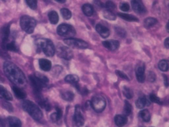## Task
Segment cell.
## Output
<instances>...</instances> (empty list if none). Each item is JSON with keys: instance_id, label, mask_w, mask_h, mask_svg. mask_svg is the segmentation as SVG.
Returning a JSON list of instances; mask_svg holds the SVG:
<instances>
[{"instance_id": "1", "label": "cell", "mask_w": 169, "mask_h": 127, "mask_svg": "<svg viewBox=\"0 0 169 127\" xmlns=\"http://www.w3.org/2000/svg\"><path fill=\"white\" fill-rule=\"evenodd\" d=\"M3 69L5 74L11 82L17 85H25L26 80L24 73L14 64L5 62L3 64Z\"/></svg>"}, {"instance_id": "2", "label": "cell", "mask_w": 169, "mask_h": 127, "mask_svg": "<svg viewBox=\"0 0 169 127\" xmlns=\"http://www.w3.org/2000/svg\"><path fill=\"white\" fill-rule=\"evenodd\" d=\"M35 93H40L42 89L46 87L49 82V79L43 75L37 74L32 75L29 77Z\"/></svg>"}, {"instance_id": "3", "label": "cell", "mask_w": 169, "mask_h": 127, "mask_svg": "<svg viewBox=\"0 0 169 127\" xmlns=\"http://www.w3.org/2000/svg\"><path fill=\"white\" fill-rule=\"evenodd\" d=\"M22 107L34 120L39 121L43 117V113L35 104L28 100H25L22 104Z\"/></svg>"}, {"instance_id": "4", "label": "cell", "mask_w": 169, "mask_h": 127, "mask_svg": "<svg viewBox=\"0 0 169 127\" xmlns=\"http://www.w3.org/2000/svg\"><path fill=\"white\" fill-rule=\"evenodd\" d=\"M36 43L38 49L42 50L46 56L52 57L54 55L56 49L53 43L50 40L39 39L36 40Z\"/></svg>"}, {"instance_id": "5", "label": "cell", "mask_w": 169, "mask_h": 127, "mask_svg": "<svg viewBox=\"0 0 169 127\" xmlns=\"http://www.w3.org/2000/svg\"><path fill=\"white\" fill-rule=\"evenodd\" d=\"M37 24L35 20L28 16H23L21 17L20 25L22 29L28 34L32 33Z\"/></svg>"}, {"instance_id": "6", "label": "cell", "mask_w": 169, "mask_h": 127, "mask_svg": "<svg viewBox=\"0 0 169 127\" xmlns=\"http://www.w3.org/2000/svg\"><path fill=\"white\" fill-rule=\"evenodd\" d=\"M57 31L60 36L67 38H72L76 34L74 28L72 25L66 24H62L58 26Z\"/></svg>"}, {"instance_id": "7", "label": "cell", "mask_w": 169, "mask_h": 127, "mask_svg": "<svg viewBox=\"0 0 169 127\" xmlns=\"http://www.w3.org/2000/svg\"><path fill=\"white\" fill-rule=\"evenodd\" d=\"M90 102L91 107L97 113H101L105 109L106 101L102 96L96 95L93 97Z\"/></svg>"}, {"instance_id": "8", "label": "cell", "mask_w": 169, "mask_h": 127, "mask_svg": "<svg viewBox=\"0 0 169 127\" xmlns=\"http://www.w3.org/2000/svg\"><path fill=\"white\" fill-rule=\"evenodd\" d=\"M64 42L69 47L73 48L84 49L88 47V44L82 40L72 38L64 40Z\"/></svg>"}, {"instance_id": "9", "label": "cell", "mask_w": 169, "mask_h": 127, "mask_svg": "<svg viewBox=\"0 0 169 127\" xmlns=\"http://www.w3.org/2000/svg\"><path fill=\"white\" fill-rule=\"evenodd\" d=\"M56 51L57 56L61 58L70 60L73 58V54L72 50L63 45H58Z\"/></svg>"}, {"instance_id": "10", "label": "cell", "mask_w": 169, "mask_h": 127, "mask_svg": "<svg viewBox=\"0 0 169 127\" xmlns=\"http://www.w3.org/2000/svg\"><path fill=\"white\" fill-rule=\"evenodd\" d=\"M73 119L75 125L77 126H82L84 124V118L81 113L80 107L78 105L75 106Z\"/></svg>"}, {"instance_id": "11", "label": "cell", "mask_w": 169, "mask_h": 127, "mask_svg": "<svg viewBox=\"0 0 169 127\" xmlns=\"http://www.w3.org/2000/svg\"><path fill=\"white\" fill-rule=\"evenodd\" d=\"M131 5L133 11L139 14L146 13L147 10L142 0H132Z\"/></svg>"}, {"instance_id": "12", "label": "cell", "mask_w": 169, "mask_h": 127, "mask_svg": "<svg viewBox=\"0 0 169 127\" xmlns=\"http://www.w3.org/2000/svg\"><path fill=\"white\" fill-rule=\"evenodd\" d=\"M10 26L6 25L0 29V38L2 40V47L4 50L5 49L7 41L10 33Z\"/></svg>"}, {"instance_id": "13", "label": "cell", "mask_w": 169, "mask_h": 127, "mask_svg": "<svg viewBox=\"0 0 169 127\" xmlns=\"http://www.w3.org/2000/svg\"><path fill=\"white\" fill-rule=\"evenodd\" d=\"M36 95V99L39 105L46 111H49L51 110V107L48 100L40 94V93H35Z\"/></svg>"}, {"instance_id": "14", "label": "cell", "mask_w": 169, "mask_h": 127, "mask_svg": "<svg viewBox=\"0 0 169 127\" xmlns=\"http://www.w3.org/2000/svg\"><path fill=\"white\" fill-rule=\"evenodd\" d=\"M104 47L107 49L112 51H114L118 49L120 47L119 42L117 40H107L102 42Z\"/></svg>"}, {"instance_id": "15", "label": "cell", "mask_w": 169, "mask_h": 127, "mask_svg": "<svg viewBox=\"0 0 169 127\" xmlns=\"http://www.w3.org/2000/svg\"><path fill=\"white\" fill-rule=\"evenodd\" d=\"M145 68L144 65H142L137 67L136 70V75L138 81L140 83H143L145 80Z\"/></svg>"}, {"instance_id": "16", "label": "cell", "mask_w": 169, "mask_h": 127, "mask_svg": "<svg viewBox=\"0 0 169 127\" xmlns=\"http://www.w3.org/2000/svg\"><path fill=\"white\" fill-rule=\"evenodd\" d=\"M96 29L97 32L103 38H107L110 35V32L108 28L101 24H97Z\"/></svg>"}, {"instance_id": "17", "label": "cell", "mask_w": 169, "mask_h": 127, "mask_svg": "<svg viewBox=\"0 0 169 127\" xmlns=\"http://www.w3.org/2000/svg\"><path fill=\"white\" fill-rule=\"evenodd\" d=\"M39 64L40 68L44 71H50L51 69V62L48 59H40L39 60Z\"/></svg>"}, {"instance_id": "18", "label": "cell", "mask_w": 169, "mask_h": 127, "mask_svg": "<svg viewBox=\"0 0 169 127\" xmlns=\"http://www.w3.org/2000/svg\"><path fill=\"white\" fill-rule=\"evenodd\" d=\"M128 119L125 115L121 114H117L114 118V122L116 125L119 127L125 125L127 122Z\"/></svg>"}, {"instance_id": "19", "label": "cell", "mask_w": 169, "mask_h": 127, "mask_svg": "<svg viewBox=\"0 0 169 127\" xmlns=\"http://www.w3.org/2000/svg\"><path fill=\"white\" fill-rule=\"evenodd\" d=\"M0 98L4 99L7 100H13V97L10 92L4 86L0 85Z\"/></svg>"}, {"instance_id": "20", "label": "cell", "mask_w": 169, "mask_h": 127, "mask_svg": "<svg viewBox=\"0 0 169 127\" xmlns=\"http://www.w3.org/2000/svg\"><path fill=\"white\" fill-rule=\"evenodd\" d=\"M12 90L16 97L19 99H24L27 96L26 92L16 86H13Z\"/></svg>"}, {"instance_id": "21", "label": "cell", "mask_w": 169, "mask_h": 127, "mask_svg": "<svg viewBox=\"0 0 169 127\" xmlns=\"http://www.w3.org/2000/svg\"><path fill=\"white\" fill-rule=\"evenodd\" d=\"M8 123L11 127H19L22 126L21 120L15 117L9 116L7 119Z\"/></svg>"}, {"instance_id": "22", "label": "cell", "mask_w": 169, "mask_h": 127, "mask_svg": "<svg viewBox=\"0 0 169 127\" xmlns=\"http://www.w3.org/2000/svg\"><path fill=\"white\" fill-rule=\"evenodd\" d=\"M118 15L121 18L129 22H138L139 20L137 17L132 15L118 13Z\"/></svg>"}, {"instance_id": "23", "label": "cell", "mask_w": 169, "mask_h": 127, "mask_svg": "<svg viewBox=\"0 0 169 127\" xmlns=\"http://www.w3.org/2000/svg\"><path fill=\"white\" fill-rule=\"evenodd\" d=\"M49 19L51 24L56 25L59 21V17L57 13L55 11H52L48 14Z\"/></svg>"}, {"instance_id": "24", "label": "cell", "mask_w": 169, "mask_h": 127, "mask_svg": "<svg viewBox=\"0 0 169 127\" xmlns=\"http://www.w3.org/2000/svg\"><path fill=\"white\" fill-rule=\"evenodd\" d=\"M62 99L67 101L70 102L73 100L74 98V94L71 91H63L61 93Z\"/></svg>"}, {"instance_id": "25", "label": "cell", "mask_w": 169, "mask_h": 127, "mask_svg": "<svg viewBox=\"0 0 169 127\" xmlns=\"http://www.w3.org/2000/svg\"><path fill=\"white\" fill-rule=\"evenodd\" d=\"M82 10L84 14L88 17L92 16L94 13V8L89 4H85L83 5Z\"/></svg>"}, {"instance_id": "26", "label": "cell", "mask_w": 169, "mask_h": 127, "mask_svg": "<svg viewBox=\"0 0 169 127\" xmlns=\"http://www.w3.org/2000/svg\"><path fill=\"white\" fill-rule=\"evenodd\" d=\"M149 102L144 97H140L138 99L136 102L137 107L139 109L143 108L146 105H148Z\"/></svg>"}, {"instance_id": "27", "label": "cell", "mask_w": 169, "mask_h": 127, "mask_svg": "<svg viewBox=\"0 0 169 127\" xmlns=\"http://www.w3.org/2000/svg\"><path fill=\"white\" fill-rule=\"evenodd\" d=\"M65 80L66 82L74 85L78 83L79 79L77 75L70 74L66 77Z\"/></svg>"}, {"instance_id": "28", "label": "cell", "mask_w": 169, "mask_h": 127, "mask_svg": "<svg viewBox=\"0 0 169 127\" xmlns=\"http://www.w3.org/2000/svg\"><path fill=\"white\" fill-rule=\"evenodd\" d=\"M139 116L145 122H148L151 119V115L147 109H144L140 112Z\"/></svg>"}, {"instance_id": "29", "label": "cell", "mask_w": 169, "mask_h": 127, "mask_svg": "<svg viewBox=\"0 0 169 127\" xmlns=\"http://www.w3.org/2000/svg\"><path fill=\"white\" fill-rule=\"evenodd\" d=\"M158 21L153 17H148L144 21V25L145 28H149L155 25Z\"/></svg>"}, {"instance_id": "30", "label": "cell", "mask_w": 169, "mask_h": 127, "mask_svg": "<svg viewBox=\"0 0 169 127\" xmlns=\"http://www.w3.org/2000/svg\"><path fill=\"white\" fill-rule=\"evenodd\" d=\"M123 108V114L126 116H129L132 111V107L131 104L127 101L125 100Z\"/></svg>"}, {"instance_id": "31", "label": "cell", "mask_w": 169, "mask_h": 127, "mask_svg": "<svg viewBox=\"0 0 169 127\" xmlns=\"http://www.w3.org/2000/svg\"><path fill=\"white\" fill-rule=\"evenodd\" d=\"M103 16L105 18L109 20L114 21L116 19V15L112 11L108 10L105 11Z\"/></svg>"}, {"instance_id": "32", "label": "cell", "mask_w": 169, "mask_h": 127, "mask_svg": "<svg viewBox=\"0 0 169 127\" xmlns=\"http://www.w3.org/2000/svg\"><path fill=\"white\" fill-rule=\"evenodd\" d=\"M61 13L63 18L67 20L70 19L72 16L71 11L66 8H62L61 10Z\"/></svg>"}, {"instance_id": "33", "label": "cell", "mask_w": 169, "mask_h": 127, "mask_svg": "<svg viewBox=\"0 0 169 127\" xmlns=\"http://www.w3.org/2000/svg\"><path fill=\"white\" fill-rule=\"evenodd\" d=\"M158 67L160 70L163 72H167L168 70V64L165 60L160 61L158 63Z\"/></svg>"}, {"instance_id": "34", "label": "cell", "mask_w": 169, "mask_h": 127, "mask_svg": "<svg viewBox=\"0 0 169 127\" xmlns=\"http://www.w3.org/2000/svg\"><path fill=\"white\" fill-rule=\"evenodd\" d=\"M123 94L128 99H132L133 93L132 91L127 86H124L123 90Z\"/></svg>"}, {"instance_id": "35", "label": "cell", "mask_w": 169, "mask_h": 127, "mask_svg": "<svg viewBox=\"0 0 169 127\" xmlns=\"http://www.w3.org/2000/svg\"><path fill=\"white\" fill-rule=\"evenodd\" d=\"M16 52L18 51V48L14 42L13 41L10 43H7L5 47V50Z\"/></svg>"}, {"instance_id": "36", "label": "cell", "mask_w": 169, "mask_h": 127, "mask_svg": "<svg viewBox=\"0 0 169 127\" xmlns=\"http://www.w3.org/2000/svg\"><path fill=\"white\" fill-rule=\"evenodd\" d=\"M115 31L117 35L121 38L126 37L127 33L124 28L120 27H117L115 28Z\"/></svg>"}, {"instance_id": "37", "label": "cell", "mask_w": 169, "mask_h": 127, "mask_svg": "<svg viewBox=\"0 0 169 127\" xmlns=\"http://www.w3.org/2000/svg\"><path fill=\"white\" fill-rule=\"evenodd\" d=\"M3 108L9 112H12L14 111V108L11 104L7 101H4L2 103Z\"/></svg>"}, {"instance_id": "38", "label": "cell", "mask_w": 169, "mask_h": 127, "mask_svg": "<svg viewBox=\"0 0 169 127\" xmlns=\"http://www.w3.org/2000/svg\"><path fill=\"white\" fill-rule=\"evenodd\" d=\"M28 6L32 10H36L37 7V0H25Z\"/></svg>"}, {"instance_id": "39", "label": "cell", "mask_w": 169, "mask_h": 127, "mask_svg": "<svg viewBox=\"0 0 169 127\" xmlns=\"http://www.w3.org/2000/svg\"><path fill=\"white\" fill-rule=\"evenodd\" d=\"M150 100L152 102L158 104H162V102L161 101L159 98L155 94H151L149 96Z\"/></svg>"}, {"instance_id": "40", "label": "cell", "mask_w": 169, "mask_h": 127, "mask_svg": "<svg viewBox=\"0 0 169 127\" xmlns=\"http://www.w3.org/2000/svg\"><path fill=\"white\" fill-rule=\"evenodd\" d=\"M104 8L107 10L112 11L116 8V5L112 1H108L105 4H104Z\"/></svg>"}, {"instance_id": "41", "label": "cell", "mask_w": 169, "mask_h": 127, "mask_svg": "<svg viewBox=\"0 0 169 127\" xmlns=\"http://www.w3.org/2000/svg\"><path fill=\"white\" fill-rule=\"evenodd\" d=\"M120 9L124 12H127L130 9L129 4L126 3H121L119 7Z\"/></svg>"}, {"instance_id": "42", "label": "cell", "mask_w": 169, "mask_h": 127, "mask_svg": "<svg viewBox=\"0 0 169 127\" xmlns=\"http://www.w3.org/2000/svg\"><path fill=\"white\" fill-rule=\"evenodd\" d=\"M147 78L149 82L152 83L154 82L156 79V74L153 72H149L147 74Z\"/></svg>"}, {"instance_id": "43", "label": "cell", "mask_w": 169, "mask_h": 127, "mask_svg": "<svg viewBox=\"0 0 169 127\" xmlns=\"http://www.w3.org/2000/svg\"><path fill=\"white\" fill-rule=\"evenodd\" d=\"M115 72L116 74L120 78L127 80H129V79L127 76V75L123 72L120 70H116Z\"/></svg>"}, {"instance_id": "44", "label": "cell", "mask_w": 169, "mask_h": 127, "mask_svg": "<svg viewBox=\"0 0 169 127\" xmlns=\"http://www.w3.org/2000/svg\"><path fill=\"white\" fill-rule=\"evenodd\" d=\"M56 111V114L57 117L58 121L60 120L62 116V109L59 107L56 106L55 107Z\"/></svg>"}, {"instance_id": "45", "label": "cell", "mask_w": 169, "mask_h": 127, "mask_svg": "<svg viewBox=\"0 0 169 127\" xmlns=\"http://www.w3.org/2000/svg\"><path fill=\"white\" fill-rule=\"evenodd\" d=\"M4 50H5L0 49V56L5 59H10V56Z\"/></svg>"}, {"instance_id": "46", "label": "cell", "mask_w": 169, "mask_h": 127, "mask_svg": "<svg viewBox=\"0 0 169 127\" xmlns=\"http://www.w3.org/2000/svg\"><path fill=\"white\" fill-rule=\"evenodd\" d=\"M50 118L52 122H56L58 121L56 112L54 113L51 114Z\"/></svg>"}, {"instance_id": "47", "label": "cell", "mask_w": 169, "mask_h": 127, "mask_svg": "<svg viewBox=\"0 0 169 127\" xmlns=\"http://www.w3.org/2000/svg\"><path fill=\"white\" fill-rule=\"evenodd\" d=\"M7 124V121L2 117H0V127H4Z\"/></svg>"}, {"instance_id": "48", "label": "cell", "mask_w": 169, "mask_h": 127, "mask_svg": "<svg viewBox=\"0 0 169 127\" xmlns=\"http://www.w3.org/2000/svg\"><path fill=\"white\" fill-rule=\"evenodd\" d=\"M163 77L164 79V82L165 85L166 86V87H167L168 86V78L167 76L165 74H163Z\"/></svg>"}, {"instance_id": "49", "label": "cell", "mask_w": 169, "mask_h": 127, "mask_svg": "<svg viewBox=\"0 0 169 127\" xmlns=\"http://www.w3.org/2000/svg\"><path fill=\"white\" fill-rule=\"evenodd\" d=\"M169 38L168 37L165 39V42H164V44H165V47H166V48L167 49H168L169 48Z\"/></svg>"}, {"instance_id": "50", "label": "cell", "mask_w": 169, "mask_h": 127, "mask_svg": "<svg viewBox=\"0 0 169 127\" xmlns=\"http://www.w3.org/2000/svg\"><path fill=\"white\" fill-rule=\"evenodd\" d=\"M55 1L57 2L62 3H65L66 1V0H55Z\"/></svg>"}, {"instance_id": "51", "label": "cell", "mask_w": 169, "mask_h": 127, "mask_svg": "<svg viewBox=\"0 0 169 127\" xmlns=\"http://www.w3.org/2000/svg\"><path fill=\"white\" fill-rule=\"evenodd\" d=\"M169 23H167V25H166V29L167 30V31L168 32H169Z\"/></svg>"}, {"instance_id": "52", "label": "cell", "mask_w": 169, "mask_h": 127, "mask_svg": "<svg viewBox=\"0 0 169 127\" xmlns=\"http://www.w3.org/2000/svg\"><path fill=\"white\" fill-rule=\"evenodd\" d=\"M43 1L46 2H48V0H43Z\"/></svg>"}]
</instances>
